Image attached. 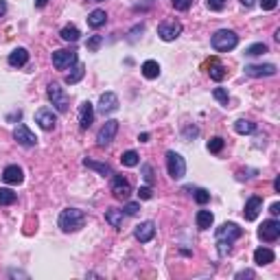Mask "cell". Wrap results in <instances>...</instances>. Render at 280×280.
Returning a JSON list of instances; mask_svg holds the SVG:
<instances>
[{
  "label": "cell",
  "mask_w": 280,
  "mask_h": 280,
  "mask_svg": "<svg viewBox=\"0 0 280 280\" xmlns=\"http://www.w3.org/2000/svg\"><path fill=\"white\" fill-rule=\"evenodd\" d=\"M195 0H173V7L175 11H188L190 7H193Z\"/></svg>",
  "instance_id": "obj_38"
},
{
  "label": "cell",
  "mask_w": 280,
  "mask_h": 280,
  "mask_svg": "<svg viewBox=\"0 0 280 280\" xmlns=\"http://www.w3.org/2000/svg\"><path fill=\"white\" fill-rule=\"evenodd\" d=\"M116 134H119V121H105V125L99 129V134H96V142H99V147H107L112 140L116 138Z\"/></svg>",
  "instance_id": "obj_7"
},
{
  "label": "cell",
  "mask_w": 280,
  "mask_h": 280,
  "mask_svg": "<svg viewBox=\"0 0 280 280\" xmlns=\"http://www.w3.org/2000/svg\"><path fill=\"white\" fill-rule=\"evenodd\" d=\"M121 162H123V166H138L140 164V156L129 149V151H125V154L121 156Z\"/></svg>",
  "instance_id": "obj_30"
},
{
  "label": "cell",
  "mask_w": 280,
  "mask_h": 280,
  "mask_svg": "<svg viewBox=\"0 0 280 280\" xmlns=\"http://www.w3.org/2000/svg\"><path fill=\"white\" fill-rule=\"evenodd\" d=\"M263 53H267V44H263V42L252 44V46H248V48H245V55H249V57L263 55Z\"/></svg>",
  "instance_id": "obj_33"
},
{
  "label": "cell",
  "mask_w": 280,
  "mask_h": 280,
  "mask_svg": "<svg viewBox=\"0 0 280 280\" xmlns=\"http://www.w3.org/2000/svg\"><path fill=\"white\" fill-rule=\"evenodd\" d=\"M105 221L112 225V228L121 230V225H123V210H119V208L105 210Z\"/></svg>",
  "instance_id": "obj_27"
},
{
  "label": "cell",
  "mask_w": 280,
  "mask_h": 280,
  "mask_svg": "<svg viewBox=\"0 0 280 280\" xmlns=\"http://www.w3.org/2000/svg\"><path fill=\"white\" fill-rule=\"evenodd\" d=\"M16 199H18V195L11 188H0V206H11V204H16Z\"/></svg>",
  "instance_id": "obj_31"
},
{
  "label": "cell",
  "mask_w": 280,
  "mask_h": 280,
  "mask_svg": "<svg viewBox=\"0 0 280 280\" xmlns=\"http://www.w3.org/2000/svg\"><path fill=\"white\" fill-rule=\"evenodd\" d=\"M94 2H103V0H94Z\"/></svg>",
  "instance_id": "obj_50"
},
{
  "label": "cell",
  "mask_w": 280,
  "mask_h": 280,
  "mask_svg": "<svg viewBox=\"0 0 280 280\" xmlns=\"http://www.w3.org/2000/svg\"><path fill=\"white\" fill-rule=\"evenodd\" d=\"M86 223V213L79 208H66L60 213V219H57V225L62 228V232H77V230L83 228Z\"/></svg>",
  "instance_id": "obj_2"
},
{
  "label": "cell",
  "mask_w": 280,
  "mask_h": 280,
  "mask_svg": "<svg viewBox=\"0 0 280 280\" xmlns=\"http://www.w3.org/2000/svg\"><path fill=\"white\" fill-rule=\"evenodd\" d=\"M225 2H228V0H206V7H208L210 11H223Z\"/></svg>",
  "instance_id": "obj_37"
},
{
  "label": "cell",
  "mask_w": 280,
  "mask_h": 280,
  "mask_svg": "<svg viewBox=\"0 0 280 280\" xmlns=\"http://www.w3.org/2000/svg\"><path fill=\"white\" fill-rule=\"evenodd\" d=\"M46 4H48V0H35V7H37V9H44Z\"/></svg>",
  "instance_id": "obj_46"
},
{
  "label": "cell",
  "mask_w": 280,
  "mask_h": 280,
  "mask_svg": "<svg viewBox=\"0 0 280 280\" xmlns=\"http://www.w3.org/2000/svg\"><path fill=\"white\" fill-rule=\"evenodd\" d=\"M237 278H239V280H241V278H254V272L245 269V272H239V274H237Z\"/></svg>",
  "instance_id": "obj_43"
},
{
  "label": "cell",
  "mask_w": 280,
  "mask_h": 280,
  "mask_svg": "<svg viewBox=\"0 0 280 280\" xmlns=\"http://www.w3.org/2000/svg\"><path fill=\"white\" fill-rule=\"evenodd\" d=\"M35 123L44 131H51V129H55V125H57V116L51 107H42V110L35 112Z\"/></svg>",
  "instance_id": "obj_11"
},
{
  "label": "cell",
  "mask_w": 280,
  "mask_h": 280,
  "mask_svg": "<svg viewBox=\"0 0 280 280\" xmlns=\"http://www.w3.org/2000/svg\"><path fill=\"white\" fill-rule=\"evenodd\" d=\"M258 237L263 241H267V243H274V241H278L280 237V223L276 219H267L263 221V225L258 228Z\"/></svg>",
  "instance_id": "obj_8"
},
{
  "label": "cell",
  "mask_w": 280,
  "mask_h": 280,
  "mask_svg": "<svg viewBox=\"0 0 280 280\" xmlns=\"http://www.w3.org/2000/svg\"><path fill=\"white\" fill-rule=\"evenodd\" d=\"M210 44H213V48L217 53H228V51H232V48H237L239 35L234 31H230V29H221V31H217L213 35Z\"/></svg>",
  "instance_id": "obj_3"
},
{
  "label": "cell",
  "mask_w": 280,
  "mask_h": 280,
  "mask_svg": "<svg viewBox=\"0 0 280 280\" xmlns=\"http://www.w3.org/2000/svg\"><path fill=\"white\" fill-rule=\"evenodd\" d=\"M269 213H272L274 217H276V215L280 213V204H278V201H276V204H272V208H269Z\"/></svg>",
  "instance_id": "obj_44"
},
{
  "label": "cell",
  "mask_w": 280,
  "mask_h": 280,
  "mask_svg": "<svg viewBox=\"0 0 280 280\" xmlns=\"http://www.w3.org/2000/svg\"><path fill=\"white\" fill-rule=\"evenodd\" d=\"M215 237H217V249H219V254H221V256H225V254H230L234 241L243 237V228H239L237 223H223L221 228H217Z\"/></svg>",
  "instance_id": "obj_1"
},
{
  "label": "cell",
  "mask_w": 280,
  "mask_h": 280,
  "mask_svg": "<svg viewBox=\"0 0 280 280\" xmlns=\"http://www.w3.org/2000/svg\"><path fill=\"white\" fill-rule=\"evenodd\" d=\"M142 178H145L147 186H151V184H154V169H151L149 164H142Z\"/></svg>",
  "instance_id": "obj_39"
},
{
  "label": "cell",
  "mask_w": 280,
  "mask_h": 280,
  "mask_svg": "<svg viewBox=\"0 0 280 280\" xmlns=\"http://www.w3.org/2000/svg\"><path fill=\"white\" fill-rule=\"evenodd\" d=\"M140 142H149V134H140Z\"/></svg>",
  "instance_id": "obj_48"
},
{
  "label": "cell",
  "mask_w": 280,
  "mask_h": 280,
  "mask_svg": "<svg viewBox=\"0 0 280 280\" xmlns=\"http://www.w3.org/2000/svg\"><path fill=\"white\" fill-rule=\"evenodd\" d=\"M83 75H86V66L77 62L75 68H72V72H68V75H66V83H68V86H75V83H79L83 79Z\"/></svg>",
  "instance_id": "obj_26"
},
{
  "label": "cell",
  "mask_w": 280,
  "mask_h": 280,
  "mask_svg": "<svg viewBox=\"0 0 280 280\" xmlns=\"http://www.w3.org/2000/svg\"><path fill=\"white\" fill-rule=\"evenodd\" d=\"M241 2H243L245 7H252V4H254V0H241Z\"/></svg>",
  "instance_id": "obj_49"
},
{
  "label": "cell",
  "mask_w": 280,
  "mask_h": 280,
  "mask_svg": "<svg viewBox=\"0 0 280 280\" xmlns=\"http://www.w3.org/2000/svg\"><path fill=\"white\" fill-rule=\"evenodd\" d=\"M105 22H107V13L103 11V9H94V11L88 16V27H92V29H101Z\"/></svg>",
  "instance_id": "obj_24"
},
{
  "label": "cell",
  "mask_w": 280,
  "mask_h": 280,
  "mask_svg": "<svg viewBox=\"0 0 280 280\" xmlns=\"http://www.w3.org/2000/svg\"><path fill=\"white\" fill-rule=\"evenodd\" d=\"M60 35H62L63 42H77L81 37V33H79V29H77L75 24H68V27H63L60 31Z\"/></svg>",
  "instance_id": "obj_29"
},
{
  "label": "cell",
  "mask_w": 280,
  "mask_h": 280,
  "mask_svg": "<svg viewBox=\"0 0 280 280\" xmlns=\"http://www.w3.org/2000/svg\"><path fill=\"white\" fill-rule=\"evenodd\" d=\"M134 237L138 239L140 243H149V241L156 237V223L154 221H142L140 225H136Z\"/></svg>",
  "instance_id": "obj_15"
},
{
  "label": "cell",
  "mask_w": 280,
  "mask_h": 280,
  "mask_svg": "<svg viewBox=\"0 0 280 280\" xmlns=\"http://www.w3.org/2000/svg\"><path fill=\"white\" fill-rule=\"evenodd\" d=\"M4 13H7V2H4V0H0V18H2Z\"/></svg>",
  "instance_id": "obj_45"
},
{
  "label": "cell",
  "mask_w": 280,
  "mask_h": 280,
  "mask_svg": "<svg viewBox=\"0 0 280 280\" xmlns=\"http://www.w3.org/2000/svg\"><path fill=\"white\" fill-rule=\"evenodd\" d=\"M166 171H169V175L173 180H182L186 175L184 158H182L180 154H175V151H169V154H166Z\"/></svg>",
  "instance_id": "obj_5"
},
{
  "label": "cell",
  "mask_w": 280,
  "mask_h": 280,
  "mask_svg": "<svg viewBox=\"0 0 280 280\" xmlns=\"http://www.w3.org/2000/svg\"><path fill=\"white\" fill-rule=\"evenodd\" d=\"M94 123V105L90 101H83L79 105V125L81 129H88V127Z\"/></svg>",
  "instance_id": "obj_17"
},
{
  "label": "cell",
  "mask_w": 280,
  "mask_h": 280,
  "mask_svg": "<svg viewBox=\"0 0 280 280\" xmlns=\"http://www.w3.org/2000/svg\"><path fill=\"white\" fill-rule=\"evenodd\" d=\"M138 210H140L138 201H129V204L125 206V215H138Z\"/></svg>",
  "instance_id": "obj_42"
},
{
  "label": "cell",
  "mask_w": 280,
  "mask_h": 280,
  "mask_svg": "<svg viewBox=\"0 0 280 280\" xmlns=\"http://www.w3.org/2000/svg\"><path fill=\"white\" fill-rule=\"evenodd\" d=\"M2 180L7 182V184H22L24 173H22V169L18 164H9L7 169L2 171Z\"/></svg>",
  "instance_id": "obj_18"
},
{
  "label": "cell",
  "mask_w": 280,
  "mask_h": 280,
  "mask_svg": "<svg viewBox=\"0 0 280 280\" xmlns=\"http://www.w3.org/2000/svg\"><path fill=\"white\" fill-rule=\"evenodd\" d=\"M260 7H263V11H274L278 7V0H260Z\"/></svg>",
  "instance_id": "obj_41"
},
{
  "label": "cell",
  "mask_w": 280,
  "mask_h": 280,
  "mask_svg": "<svg viewBox=\"0 0 280 280\" xmlns=\"http://www.w3.org/2000/svg\"><path fill=\"white\" fill-rule=\"evenodd\" d=\"M243 70L248 77H274L278 72V68L274 63H249Z\"/></svg>",
  "instance_id": "obj_12"
},
{
  "label": "cell",
  "mask_w": 280,
  "mask_h": 280,
  "mask_svg": "<svg viewBox=\"0 0 280 280\" xmlns=\"http://www.w3.org/2000/svg\"><path fill=\"white\" fill-rule=\"evenodd\" d=\"M195 221H197L199 230H210V228H213V223H215V215L210 213V210H199Z\"/></svg>",
  "instance_id": "obj_23"
},
{
  "label": "cell",
  "mask_w": 280,
  "mask_h": 280,
  "mask_svg": "<svg viewBox=\"0 0 280 280\" xmlns=\"http://www.w3.org/2000/svg\"><path fill=\"white\" fill-rule=\"evenodd\" d=\"M112 193L116 199H129L131 195V184L123 175H112Z\"/></svg>",
  "instance_id": "obj_9"
},
{
  "label": "cell",
  "mask_w": 280,
  "mask_h": 280,
  "mask_svg": "<svg viewBox=\"0 0 280 280\" xmlns=\"http://www.w3.org/2000/svg\"><path fill=\"white\" fill-rule=\"evenodd\" d=\"M101 46H103V35H92L90 40H88V44H86V48L90 53H96Z\"/></svg>",
  "instance_id": "obj_35"
},
{
  "label": "cell",
  "mask_w": 280,
  "mask_h": 280,
  "mask_svg": "<svg viewBox=\"0 0 280 280\" xmlns=\"http://www.w3.org/2000/svg\"><path fill=\"white\" fill-rule=\"evenodd\" d=\"M213 96L221 103V105H228V103H230V94H228V90H225V88H215Z\"/></svg>",
  "instance_id": "obj_34"
},
{
  "label": "cell",
  "mask_w": 280,
  "mask_h": 280,
  "mask_svg": "<svg viewBox=\"0 0 280 280\" xmlns=\"http://www.w3.org/2000/svg\"><path fill=\"white\" fill-rule=\"evenodd\" d=\"M274 190H276V193H280V178L274 180Z\"/></svg>",
  "instance_id": "obj_47"
},
{
  "label": "cell",
  "mask_w": 280,
  "mask_h": 280,
  "mask_svg": "<svg viewBox=\"0 0 280 280\" xmlns=\"http://www.w3.org/2000/svg\"><path fill=\"white\" fill-rule=\"evenodd\" d=\"M223 147H225V140L219 138V136H215V138L208 140V151H210V154H221Z\"/></svg>",
  "instance_id": "obj_32"
},
{
  "label": "cell",
  "mask_w": 280,
  "mask_h": 280,
  "mask_svg": "<svg viewBox=\"0 0 280 280\" xmlns=\"http://www.w3.org/2000/svg\"><path fill=\"white\" fill-rule=\"evenodd\" d=\"M77 63V51H66V48H62V51H55L53 53V66L57 68V70H66V68L75 66Z\"/></svg>",
  "instance_id": "obj_6"
},
{
  "label": "cell",
  "mask_w": 280,
  "mask_h": 280,
  "mask_svg": "<svg viewBox=\"0 0 280 280\" xmlns=\"http://www.w3.org/2000/svg\"><path fill=\"white\" fill-rule=\"evenodd\" d=\"M234 131L241 136H248V134H254L256 131V123L248 121V119H239L237 123H234Z\"/></svg>",
  "instance_id": "obj_25"
},
{
  "label": "cell",
  "mask_w": 280,
  "mask_h": 280,
  "mask_svg": "<svg viewBox=\"0 0 280 280\" xmlns=\"http://www.w3.org/2000/svg\"><path fill=\"white\" fill-rule=\"evenodd\" d=\"M208 75H210V79H213V81H223V77H225L223 63H219V60H210V70H208Z\"/></svg>",
  "instance_id": "obj_28"
},
{
  "label": "cell",
  "mask_w": 280,
  "mask_h": 280,
  "mask_svg": "<svg viewBox=\"0 0 280 280\" xmlns=\"http://www.w3.org/2000/svg\"><path fill=\"white\" fill-rule=\"evenodd\" d=\"M83 166H86V169L96 171V173H101L103 178H112V175H114V171H112V166L107 164V162H96V160L86 158V160H83Z\"/></svg>",
  "instance_id": "obj_19"
},
{
  "label": "cell",
  "mask_w": 280,
  "mask_h": 280,
  "mask_svg": "<svg viewBox=\"0 0 280 280\" xmlns=\"http://www.w3.org/2000/svg\"><path fill=\"white\" fill-rule=\"evenodd\" d=\"M138 197L140 199H151V197H154V188H151V186H140Z\"/></svg>",
  "instance_id": "obj_40"
},
{
  "label": "cell",
  "mask_w": 280,
  "mask_h": 280,
  "mask_svg": "<svg viewBox=\"0 0 280 280\" xmlns=\"http://www.w3.org/2000/svg\"><path fill=\"white\" fill-rule=\"evenodd\" d=\"M158 35L162 42H173L182 35V24L180 22H162L158 27Z\"/></svg>",
  "instance_id": "obj_10"
},
{
  "label": "cell",
  "mask_w": 280,
  "mask_h": 280,
  "mask_svg": "<svg viewBox=\"0 0 280 280\" xmlns=\"http://www.w3.org/2000/svg\"><path fill=\"white\" fill-rule=\"evenodd\" d=\"M263 210V199L260 197H249L248 201H245V208H243V217H245V221H254L258 217V213Z\"/></svg>",
  "instance_id": "obj_16"
},
{
  "label": "cell",
  "mask_w": 280,
  "mask_h": 280,
  "mask_svg": "<svg viewBox=\"0 0 280 280\" xmlns=\"http://www.w3.org/2000/svg\"><path fill=\"white\" fill-rule=\"evenodd\" d=\"M27 62H29V51L22 46L16 48V51H11V55H9V66H13V68L27 66Z\"/></svg>",
  "instance_id": "obj_20"
},
{
  "label": "cell",
  "mask_w": 280,
  "mask_h": 280,
  "mask_svg": "<svg viewBox=\"0 0 280 280\" xmlns=\"http://www.w3.org/2000/svg\"><path fill=\"white\" fill-rule=\"evenodd\" d=\"M140 70H142V77H145V79H158L160 77V63L156 60H147L140 66Z\"/></svg>",
  "instance_id": "obj_21"
},
{
  "label": "cell",
  "mask_w": 280,
  "mask_h": 280,
  "mask_svg": "<svg viewBox=\"0 0 280 280\" xmlns=\"http://www.w3.org/2000/svg\"><path fill=\"white\" fill-rule=\"evenodd\" d=\"M48 101L53 103V107H55L57 112H68V105H70V101H68V94L63 92V88H60V83H48Z\"/></svg>",
  "instance_id": "obj_4"
},
{
  "label": "cell",
  "mask_w": 280,
  "mask_h": 280,
  "mask_svg": "<svg viewBox=\"0 0 280 280\" xmlns=\"http://www.w3.org/2000/svg\"><path fill=\"white\" fill-rule=\"evenodd\" d=\"M13 138H16L18 145H22V147H35L37 145V136L33 134L27 125H22V123L13 129Z\"/></svg>",
  "instance_id": "obj_13"
},
{
  "label": "cell",
  "mask_w": 280,
  "mask_h": 280,
  "mask_svg": "<svg viewBox=\"0 0 280 280\" xmlns=\"http://www.w3.org/2000/svg\"><path fill=\"white\" fill-rule=\"evenodd\" d=\"M195 201H197L199 206L208 204V201H210V193H208V190H204V188H197V190H195Z\"/></svg>",
  "instance_id": "obj_36"
},
{
  "label": "cell",
  "mask_w": 280,
  "mask_h": 280,
  "mask_svg": "<svg viewBox=\"0 0 280 280\" xmlns=\"http://www.w3.org/2000/svg\"><path fill=\"white\" fill-rule=\"evenodd\" d=\"M274 252L269 248H258L256 252H254V263L258 265V267H263V265H269V263H274Z\"/></svg>",
  "instance_id": "obj_22"
},
{
  "label": "cell",
  "mask_w": 280,
  "mask_h": 280,
  "mask_svg": "<svg viewBox=\"0 0 280 280\" xmlns=\"http://www.w3.org/2000/svg\"><path fill=\"white\" fill-rule=\"evenodd\" d=\"M116 110H119V96H116L114 92H103L101 99H99V112L103 116H107Z\"/></svg>",
  "instance_id": "obj_14"
}]
</instances>
